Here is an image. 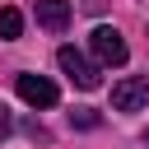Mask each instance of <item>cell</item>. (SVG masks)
Instances as JSON below:
<instances>
[{
  "label": "cell",
  "instance_id": "3957f363",
  "mask_svg": "<svg viewBox=\"0 0 149 149\" xmlns=\"http://www.w3.org/2000/svg\"><path fill=\"white\" fill-rule=\"evenodd\" d=\"M19 98L28 102V107H56V98H61V88L47 79V74H19Z\"/></svg>",
  "mask_w": 149,
  "mask_h": 149
},
{
  "label": "cell",
  "instance_id": "277c9868",
  "mask_svg": "<svg viewBox=\"0 0 149 149\" xmlns=\"http://www.w3.org/2000/svg\"><path fill=\"white\" fill-rule=\"evenodd\" d=\"M144 102H149V79L144 74H130V79L112 84V107L116 112H140Z\"/></svg>",
  "mask_w": 149,
  "mask_h": 149
},
{
  "label": "cell",
  "instance_id": "5b68a950",
  "mask_svg": "<svg viewBox=\"0 0 149 149\" xmlns=\"http://www.w3.org/2000/svg\"><path fill=\"white\" fill-rule=\"evenodd\" d=\"M37 23L51 28V33H61L70 23V0H37Z\"/></svg>",
  "mask_w": 149,
  "mask_h": 149
},
{
  "label": "cell",
  "instance_id": "7a4b0ae2",
  "mask_svg": "<svg viewBox=\"0 0 149 149\" xmlns=\"http://www.w3.org/2000/svg\"><path fill=\"white\" fill-rule=\"evenodd\" d=\"M88 47H93V56H98V65H126V37L116 33V28H93V37H88Z\"/></svg>",
  "mask_w": 149,
  "mask_h": 149
},
{
  "label": "cell",
  "instance_id": "8992f818",
  "mask_svg": "<svg viewBox=\"0 0 149 149\" xmlns=\"http://www.w3.org/2000/svg\"><path fill=\"white\" fill-rule=\"evenodd\" d=\"M19 33H23V14H19L14 5H5V9H0V37H5V42H14Z\"/></svg>",
  "mask_w": 149,
  "mask_h": 149
},
{
  "label": "cell",
  "instance_id": "6da1fadb",
  "mask_svg": "<svg viewBox=\"0 0 149 149\" xmlns=\"http://www.w3.org/2000/svg\"><path fill=\"white\" fill-rule=\"evenodd\" d=\"M56 65H61V70H65V74H70L79 88H98V84H102L98 65H93L84 51H74V47H61V51H56Z\"/></svg>",
  "mask_w": 149,
  "mask_h": 149
},
{
  "label": "cell",
  "instance_id": "52a82bcc",
  "mask_svg": "<svg viewBox=\"0 0 149 149\" xmlns=\"http://www.w3.org/2000/svg\"><path fill=\"white\" fill-rule=\"evenodd\" d=\"M0 135H9V112L0 107Z\"/></svg>",
  "mask_w": 149,
  "mask_h": 149
}]
</instances>
